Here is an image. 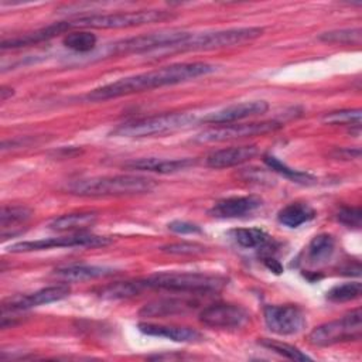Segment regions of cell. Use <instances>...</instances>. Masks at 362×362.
Returning <instances> with one entry per match:
<instances>
[{
	"mask_svg": "<svg viewBox=\"0 0 362 362\" xmlns=\"http://www.w3.org/2000/svg\"><path fill=\"white\" fill-rule=\"evenodd\" d=\"M174 14L164 10H139V11H122L109 14H89L78 17L72 21H66L71 27L82 28H129L144 24L161 23L173 18Z\"/></svg>",
	"mask_w": 362,
	"mask_h": 362,
	"instance_id": "6",
	"label": "cell"
},
{
	"mask_svg": "<svg viewBox=\"0 0 362 362\" xmlns=\"http://www.w3.org/2000/svg\"><path fill=\"white\" fill-rule=\"evenodd\" d=\"M194 161L191 158H175V160H165V158H139L130 160L123 164V167L129 170L137 171H147V173H158V174H170L177 173L181 170L188 168L192 165Z\"/></svg>",
	"mask_w": 362,
	"mask_h": 362,
	"instance_id": "18",
	"label": "cell"
},
{
	"mask_svg": "<svg viewBox=\"0 0 362 362\" xmlns=\"http://www.w3.org/2000/svg\"><path fill=\"white\" fill-rule=\"evenodd\" d=\"M168 229L175 232V233H181V235L199 233L201 232V228L198 225L187 222V221H173V222L168 223Z\"/></svg>",
	"mask_w": 362,
	"mask_h": 362,
	"instance_id": "36",
	"label": "cell"
},
{
	"mask_svg": "<svg viewBox=\"0 0 362 362\" xmlns=\"http://www.w3.org/2000/svg\"><path fill=\"white\" fill-rule=\"evenodd\" d=\"M115 274V269L107 266L96 264H71L58 267L54 270L52 276L62 281H85L92 279H100Z\"/></svg>",
	"mask_w": 362,
	"mask_h": 362,
	"instance_id": "19",
	"label": "cell"
},
{
	"mask_svg": "<svg viewBox=\"0 0 362 362\" xmlns=\"http://www.w3.org/2000/svg\"><path fill=\"white\" fill-rule=\"evenodd\" d=\"M98 222V214L96 212H71L64 214L49 222V229L58 230V232H82L88 228H92Z\"/></svg>",
	"mask_w": 362,
	"mask_h": 362,
	"instance_id": "23",
	"label": "cell"
},
{
	"mask_svg": "<svg viewBox=\"0 0 362 362\" xmlns=\"http://www.w3.org/2000/svg\"><path fill=\"white\" fill-rule=\"evenodd\" d=\"M199 321L211 328L238 329L247 324L249 313L238 304L216 303L199 313Z\"/></svg>",
	"mask_w": 362,
	"mask_h": 362,
	"instance_id": "12",
	"label": "cell"
},
{
	"mask_svg": "<svg viewBox=\"0 0 362 362\" xmlns=\"http://www.w3.org/2000/svg\"><path fill=\"white\" fill-rule=\"evenodd\" d=\"M191 33L180 31V30H167L150 34H141L136 37H130L126 40H120L112 45L113 54H140L150 52L158 48H171L189 37Z\"/></svg>",
	"mask_w": 362,
	"mask_h": 362,
	"instance_id": "9",
	"label": "cell"
},
{
	"mask_svg": "<svg viewBox=\"0 0 362 362\" xmlns=\"http://www.w3.org/2000/svg\"><path fill=\"white\" fill-rule=\"evenodd\" d=\"M69 293H71V288L66 284L44 287L27 296H17V297L8 298L7 301L3 303V311H7V310L20 311V310H28L33 307L55 303L68 297Z\"/></svg>",
	"mask_w": 362,
	"mask_h": 362,
	"instance_id": "13",
	"label": "cell"
},
{
	"mask_svg": "<svg viewBox=\"0 0 362 362\" xmlns=\"http://www.w3.org/2000/svg\"><path fill=\"white\" fill-rule=\"evenodd\" d=\"M139 331L151 335L167 338L175 342H198L202 339L201 332L189 327H178V325H163V324H151V322H141L137 325Z\"/></svg>",
	"mask_w": 362,
	"mask_h": 362,
	"instance_id": "17",
	"label": "cell"
},
{
	"mask_svg": "<svg viewBox=\"0 0 362 362\" xmlns=\"http://www.w3.org/2000/svg\"><path fill=\"white\" fill-rule=\"evenodd\" d=\"M281 126L283 124L276 120L221 124L198 133L194 137V141L195 143H221V141L245 139L252 136H263L281 129Z\"/></svg>",
	"mask_w": 362,
	"mask_h": 362,
	"instance_id": "8",
	"label": "cell"
},
{
	"mask_svg": "<svg viewBox=\"0 0 362 362\" xmlns=\"http://www.w3.org/2000/svg\"><path fill=\"white\" fill-rule=\"evenodd\" d=\"M269 109L267 102L264 100H252V102H242L236 105L226 106L221 110L212 112L208 116L202 119L204 123H211V124H229L235 123L252 116L263 115Z\"/></svg>",
	"mask_w": 362,
	"mask_h": 362,
	"instance_id": "14",
	"label": "cell"
},
{
	"mask_svg": "<svg viewBox=\"0 0 362 362\" xmlns=\"http://www.w3.org/2000/svg\"><path fill=\"white\" fill-rule=\"evenodd\" d=\"M146 288L181 291V293H212L219 291L225 284L226 279L218 274L206 273H182V272H167L157 273L143 280Z\"/></svg>",
	"mask_w": 362,
	"mask_h": 362,
	"instance_id": "4",
	"label": "cell"
},
{
	"mask_svg": "<svg viewBox=\"0 0 362 362\" xmlns=\"http://www.w3.org/2000/svg\"><path fill=\"white\" fill-rule=\"evenodd\" d=\"M262 206V199L256 195H243V197H229L219 199L208 211L211 216L219 219H233L243 218Z\"/></svg>",
	"mask_w": 362,
	"mask_h": 362,
	"instance_id": "15",
	"label": "cell"
},
{
	"mask_svg": "<svg viewBox=\"0 0 362 362\" xmlns=\"http://www.w3.org/2000/svg\"><path fill=\"white\" fill-rule=\"evenodd\" d=\"M195 307V301L185 298H160L143 305L139 314L141 317H168L175 314H184Z\"/></svg>",
	"mask_w": 362,
	"mask_h": 362,
	"instance_id": "21",
	"label": "cell"
},
{
	"mask_svg": "<svg viewBox=\"0 0 362 362\" xmlns=\"http://www.w3.org/2000/svg\"><path fill=\"white\" fill-rule=\"evenodd\" d=\"M257 147L250 144V146H235V147H228V148H221L216 151H212L211 154L206 156L205 164L209 168H229L235 165H240L250 158H253L257 154Z\"/></svg>",
	"mask_w": 362,
	"mask_h": 362,
	"instance_id": "16",
	"label": "cell"
},
{
	"mask_svg": "<svg viewBox=\"0 0 362 362\" xmlns=\"http://www.w3.org/2000/svg\"><path fill=\"white\" fill-rule=\"evenodd\" d=\"M335 252V239L329 233H320L311 239L305 249V260L310 266L325 264Z\"/></svg>",
	"mask_w": 362,
	"mask_h": 362,
	"instance_id": "24",
	"label": "cell"
},
{
	"mask_svg": "<svg viewBox=\"0 0 362 362\" xmlns=\"http://www.w3.org/2000/svg\"><path fill=\"white\" fill-rule=\"evenodd\" d=\"M263 34L260 27H236L219 31L189 34L187 40L170 48L171 52H187V51H209L232 45H240L259 38Z\"/></svg>",
	"mask_w": 362,
	"mask_h": 362,
	"instance_id": "5",
	"label": "cell"
},
{
	"mask_svg": "<svg viewBox=\"0 0 362 362\" xmlns=\"http://www.w3.org/2000/svg\"><path fill=\"white\" fill-rule=\"evenodd\" d=\"M361 38H362V30L359 27L331 30V31H325L318 35V40L322 42L345 44V45H349V44L358 45V44H361Z\"/></svg>",
	"mask_w": 362,
	"mask_h": 362,
	"instance_id": "28",
	"label": "cell"
},
{
	"mask_svg": "<svg viewBox=\"0 0 362 362\" xmlns=\"http://www.w3.org/2000/svg\"><path fill=\"white\" fill-rule=\"evenodd\" d=\"M143 290H146L143 280H136V281H117L113 284H109L103 287L99 291V296L102 298H109V300H117V298H130L137 294H140Z\"/></svg>",
	"mask_w": 362,
	"mask_h": 362,
	"instance_id": "26",
	"label": "cell"
},
{
	"mask_svg": "<svg viewBox=\"0 0 362 362\" xmlns=\"http://www.w3.org/2000/svg\"><path fill=\"white\" fill-rule=\"evenodd\" d=\"M362 332V314L361 308H355L351 313L342 315L338 320H332L315 327L308 339L315 346H329L339 342L358 341Z\"/></svg>",
	"mask_w": 362,
	"mask_h": 362,
	"instance_id": "7",
	"label": "cell"
},
{
	"mask_svg": "<svg viewBox=\"0 0 362 362\" xmlns=\"http://www.w3.org/2000/svg\"><path fill=\"white\" fill-rule=\"evenodd\" d=\"M337 219L338 222H341L348 228L359 229L362 222V211L359 206H344L338 211Z\"/></svg>",
	"mask_w": 362,
	"mask_h": 362,
	"instance_id": "34",
	"label": "cell"
},
{
	"mask_svg": "<svg viewBox=\"0 0 362 362\" xmlns=\"http://www.w3.org/2000/svg\"><path fill=\"white\" fill-rule=\"evenodd\" d=\"M361 291L362 286L359 281H349L329 288L327 291V298L334 303H345L358 298L361 296Z\"/></svg>",
	"mask_w": 362,
	"mask_h": 362,
	"instance_id": "31",
	"label": "cell"
},
{
	"mask_svg": "<svg viewBox=\"0 0 362 362\" xmlns=\"http://www.w3.org/2000/svg\"><path fill=\"white\" fill-rule=\"evenodd\" d=\"M361 109H342L325 113L322 116V122L325 124H342V126H359L361 124Z\"/></svg>",
	"mask_w": 362,
	"mask_h": 362,
	"instance_id": "32",
	"label": "cell"
},
{
	"mask_svg": "<svg viewBox=\"0 0 362 362\" xmlns=\"http://www.w3.org/2000/svg\"><path fill=\"white\" fill-rule=\"evenodd\" d=\"M266 327L277 335H294L305 327V315L296 304L266 305L263 311Z\"/></svg>",
	"mask_w": 362,
	"mask_h": 362,
	"instance_id": "11",
	"label": "cell"
},
{
	"mask_svg": "<svg viewBox=\"0 0 362 362\" xmlns=\"http://www.w3.org/2000/svg\"><path fill=\"white\" fill-rule=\"evenodd\" d=\"M112 243V239L107 236H98L92 233H74L68 236H59V238H47V239H38V240H27V242H18L8 247V252L11 253H23V252H37V250H45V249H54V247H99L106 246Z\"/></svg>",
	"mask_w": 362,
	"mask_h": 362,
	"instance_id": "10",
	"label": "cell"
},
{
	"mask_svg": "<svg viewBox=\"0 0 362 362\" xmlns=\"http://www.w3.org/2000/svg\"><path fill=\"white\" fill-rule=\"evenodd\" d=\"M359 156H361L359 148H355V150H351V148H339V150L335 151V157H338V158H346V160H349V158H359Z\"/></svg>",
	"mask_w": 362,
	"mask_h": 362,
	"instance_id": "37",
	"label": "cell"
},
{
	"mask_svg": "<svg viewBox=\"0 0 362 362\" xmlns=\"http://www.w3.org/2000/svg\"><path fill=\"white\" fill-rule=\"evenodd\" d=\"M0 99L1 102H4L7 99V96H11L13 95V89L11 88H7V86H1V90H0Z\"/></svg>",
	"mask_w": 362,
	"mask_h": 362,
	"instance_id": "38",
	"label": "cell"
},
{
	"mask_svg": "<svg viewBox=\"0 0 362 362\" xmlns=\"http://www.w3.org/2000/svg\"><path fill=\"white\" fill-rule=\"evenodd\" d=\"M96 35L90 31H75L64 37V45L75 52H89L96 45Z\"/></svg>",
	"mask_w": 362,
	"mask_h": 362,
	"instance_id": "30",
	"label": "cell"
},
{
	"mask_svg": "<svg viewBox=\"0 0 362 362\" xmlns=\"http://www.w3.org/2000/svg\"><path fill=\"white\" fill-rule=\"evenodd\" d=\"M33 212L24 205L3 206L0 212V228L3 240L23 232L24 225L31 219Z\"/></svg>",
	"mask_w": 362,
	"mask_h": 362,
	"instance_id": "20",
	"label": "cell"
},
{
	"mask_svg": "<svg viewBox=\"0 0 362 362\" xmlns=\"http://www.w3.org/2000/svg\"><path fill=\"white\" fill-rule=\"evenodd\" d=\"M262 345L272 349L273 352H276V354H279L284 358L293 359V361H308V359H311L308 355L303 354L300 349H297L296 346L288 345V344H283V342H277V341H272V339H264V341H262Z\"/></svg>",
	"mask_w": 362,
	"mask_h": 362,
	"instance_id": "33",
	"label": "cell"
},
{
	"mask_svg": "<svg viewBox=\"0 0 362 362\" xmlns=\"http://www.w3.org/2000/svg\"><path fill=\"white\" fill-rule=\"evenodd\" d=\"M215 71V66L206 62H180L157 68L154 71L126 76L115 82L106 83L103 86L90 90L85 99L89 102H103L109 99H116L120 96H127L156 88H163L168 85L182 83Z\"/></svg>",
	"mask_w": 362,
	"mask_h": 362,
	"instance_id": "1",
	"label": "cell"
},
{
	"mask_svg": "<svg viewBox=\"0 0 362 362\" xmlns=\"http://www.w3.org/2000/svg\"><path fill=\"white\" fill-rule=\"evenodd\" d=\"M230 238L242 247H260L270 240V236L260 228H238L229 232Z\"/></svg>",
	"mask_w": 362,
	"mask_h": 362,
	"instance_id": "27",
	"label": "cell"
},
{
	"mask_svg": "<svg viewBox=\"0 0 362 362\" xmlns=\"http://www.w3.org/2000/svg\"><path fill=\"white\" fill-rule=\"evenodd\" d=\"M156 181L150 177L136 174L103 175L75 180L66 185V191L79 197H129L150 192L156 188Z\"/></svg>",
	"mask_w": 362,
	"mask_h": 362,
	"instance_id": "2",
	"label": "cell"
},
{
	"mask_svg": "<svg viewBox=\"0 0 362 362\" xmlns=\"http://www.w3.org/2000/svg\"><path fill=\"white\" fill-rule=\"evenodd\" d=\"M69 28L66 21H61V23H55L51 24L48 27H44L41 30H37L34 33H28L20 37H14L10 40H3L1 41V49H7V48H21V47H27V45H33L45 40H49L64 31H66Z\"/></svg>",
	"mask_w": 362,
	"mask_h": 362,
	"instance_id": "22",
	"label": "cell"
},
{
	"mask_svg": "<svg viewBox=\"0 0 362 362\" xmlns=\"http://www.w3.org/2000/svg\"><path fill=\"white\" fill-rule=\"evenodd\" d=\"M163 250L168 252L171 255H198V253H202L205 250V247L198 243L182 242V243H173V245L164 246Z\"/></svg>",
	"mask_w": 362,
	"mask_h": 362,
	"instance_id": "35",
	"label": "cell"
},
{
	"mask_svg": "<svg viewBox=\"0 0 362 362\" xmlns=\"http://www.w3.org/2000/svg\"><path fill=\"white\" fill-rule=\"evenodd\" d=\"M315 218V211L305 202H291L281 208L277 214V221L287 228H298Z\"/></svg>",
	"mask_w": 362,
	"mask_h": 362,
	"instance_id": "25",
	"label": "cell"
},
{
	"mask_svg": "<svg viewBox=\"0 0 362 362\" xmlns=\"http://www.w3.org/2000/svg\"><path fill=\"white\" fill-rule=\"evenodd\" d=\"M264 163L267 164L269 168H272L273 171H276L277 174L294 181V182H301V184H308L314 180L313 175H310L308 173H304V171H298V170H293L290 168L288 165H286L283 161H280L277 157L274 156H270V154H266L264 156Z\"/></svg>",
	"mask_w": 362,
	"mask_h": 362,
	"instance_id": "29",
	"label": "cell"
},
{
	"mask_svg": "<svg viewBox=\"0 0 362 362\" xmlns=\"http://www.w3.org/2000/svg\"><path fill=\"white\" fill-rule=\"evenodd\" d=\"M195 122V116L191 113H164L157 116H148L134 119L119 124L112 130L115 137H151L167 133H174L189 127Z\"/></svg>",
	"mask_w": 362,
	"mask_h": 362,
	"instance_id": "3",
	"label": "cell"
}]
</instances>
